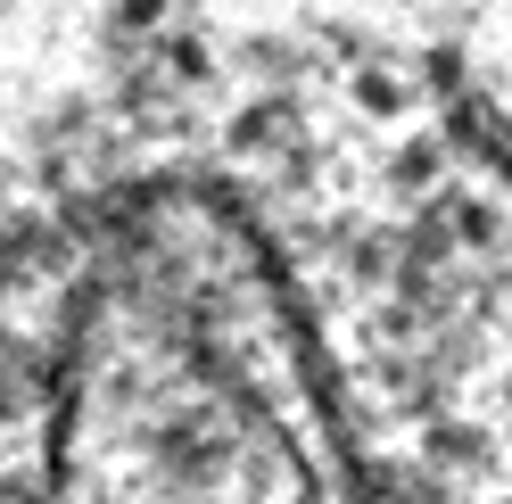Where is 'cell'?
<instances>
[{
    "mask_svg": "<svg viewBox=\"0 0 512 504\" xmlns=\"http://www.w3.org/2000/svg\"><path fill=\"white\" fill-rule=\"evenodd\" d=\"M42 397L50 504H347L273 290L199 199L75 248Z\"/></svg>",
    "mask_w": 512,
    "mask_h": 504,
    "instance_id": "cell-1",
    "label": "cell"
}]
</instances>
